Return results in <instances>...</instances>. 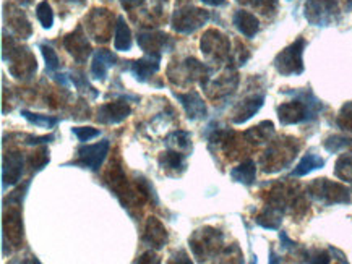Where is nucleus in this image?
<instances>
[{
  "label": "nucleus",
  "instance_id": "obj_27",
  "mask_svg": "<svg viewBox=\"0 0 352 264\" xmlns=\"http://www.w3.org/2000/svg\"><path fill=\"white\" fill-rule=\"evenodd\" d=\"M335 173L342 182H352V153L342 154L336 160Z\"/></svg>",
  "mask_w": 352,
  "mask_h": 264
},
{
  "label": "nucleus",
  "instance_id": "obj_24",
  "mask_svg": "<svg viewBox=\"0 0 352 264\" xmlns=\"http://www.w3.org/2000/svg\"><path fill=\"white\" fill-rule=\"evenodd\" d=\"M231 177L234 182L242 183V185H252V183H255V178H256L255 163L250 159L243 160L241 165H237V167L232 169Z\"/></svg>",
  "mask_w": 352,
  "mask_h": 264
},
{
  "label": "nucleus",
  "instance_id": "obj_2",
  "mask_svg": "<svg viewBox=\"0 0 352 264\" xmlns=\"http://www.w3.org/2000/svg\"><path fill=\"white\" fill-rule=\"evenodd\" d=\"M309 193L323 204H338V203H349L351 196L347 188L340 183L329 182L328 178H317L312 185L309 187Z\"/></svg>",
  "mask_w": 352,
  "mask_h": 264
},
{
  "label": "nucleus",
  "instance_id": "obj_11",
  "mask_svg": "<svg viewBox=\"0 0 352 264\" xmlns=\"http://www.w3.org/2000/svg\"><path fill=\"white\" fill-rule=\"evenodd\" d=\"M64 46L78 64L87 62L88 57L91 56V46H89L87 34L83 33V28H81V26H78L74 33L67 36L64 39Z\"/></svg>",
  "mask_w": 352,
  "mask_h": 264
},
{
  "label": "nucleus",
  "instance_id": "obj_1",
  "mask_svg": "<svg viewBox=\"0 0 352 264\" xmlns=\"http://www.w3.org/2000/svg\"><path fill=\"white\" fill-rule=\"evenodd\" d=\"M304 49L305 41L300 38L279 52L274 59V69L278 70V73L284 75V77L300 75L304 71Z\"/></svg>",
  "mask_w": 352,
  "mask_h": 264
},
{
  "label": "nucleus",
  "instance_id": "obj_21",
  "mask_svg": "<svg viewBox=\"0 0 352 264\" xmlns=\"http://www.w3.org/2000/svg\"><path fill=\"white\" fill-rule=\"evenodd\" d=\"M234 25L245 38H254L260 29V21L254 13L245 10H237L234 15Z\"/></svg>",
  "mask_w": 352,
  "mask_h": 264
},
{
  "label": "nucleus",
  "instance_id": "obj_10",
  "mask_svg": "<svg viewBox=\"0 0 352 264\" xmlns=\"http://www.w3.org/2000/svg\"><path fill=\"white\" fill-rule=\"evenodd\" d=\"M138 46L144 53H161L169 52L174 47V41L168 34L161 31H148L138 34Z\"/></svg>",
  "mask_w": 352,
  "mask_h": 264
},
{
  "label": "nucleus",
  "instance_id": "obj_35",
  "mask_svg": "<svg viewBox=\"0 0 352 264\" xmlns=\"http://www.w3.org/2000/svg\"><path fill=\"white\" fill-rule=\"evenodd\" d=\"M72 132H74L76 138L83 143H87L89 140H93V138L99 136V130L93 128V127H75V128H72Z\"/></svg>",
  "mask_w": 352,
  "mask_h": 264
},
{
  "label": "nucleus",
  "instance_id": "obj_32",
  "mask_svg": "<svg viewBox=\"0 0 352 264\" xmlns=\"http://www.w3.org/2000/svg\"><path fill=\"white\" fill-rule=\"evenodd\" d=\"M70 80H72V83H74L75 86L78 88L81 93H85V94L89 93V94H91V99H94V97H98V94H99V93L96 91V89H94V88L91 86V84L88 83V80L85 78L83 75H81V73H80V75H78V73H72Z\"/></svg>",
  "mask_w": 352,
  "mask_h": 264
},
{
  "label": "nucleus",
  "instance_id": "obj_14",
  "mask_svg": "<svg viewBox=\"0 0 352 264\" xmlns=\"http://www.w3.org/2000/svg\"><path fill=\"white\" fill-rule=\"evenodd\" d=\"M161 65V56L160 53H146L143 59L135 60L130 65V71L138 82H146L151 75H155L160 70Z\"/></svg>",
  "mask_w": 352,
  "mask_h": 264
},
{
  "label": "nucleus",
  "instance_id": "obj_26",
  "mask_svg": "<svg viewBox=\"0 0 352 264\" xmlns=\"http://www.w3.org/2000/svg\"><path fill=\"white\" fill-rule=\"evenodd\" d=\"M160 165L166 171H177V169L185 167V154L180 153V151L169 149L166 153L160 154Z\"/></svg>",
  "mask_w": 352,
  "mask_h": 264
},
{
  "label": "nucleus",
  "instance_id": "obj_25",
  "mask_svg": "<svg viewBox=\"0 0 352 264\" xmlns=\"http://www.w3.org/2000/svg\"><path fill=\"white\" fill-rule=\"evenodd\" d=\"M324 165V159L320 158L317 154H305L304 158L300 159V163L297 164V167L292 171V177H304L307 173L317 171V169H322Z\"/></svg>",
  "mask_w": 352,
  "mask_h": 264
},
{
  "label": "nucleus",
  "instance_id": "obj_23",
  "mask_svg": "<svg viewBox=\"0 0 352 264\" xmlns=\"http://www.w3.org/2000/svg\"><path fill=\"white\" fill-rule=\"evenodd\" d=\"M116 38H114V49L119 52H127L132 49L133 39H132V31H130L127 21L124 16L117 18L116 23Z\"/></svg>",
  "mask_w": 352,
  "mask_h": 264
},
{
  "label": "nucleus",
  "instance_id": "obj_18",
  "mask_svg": "<svg viewBox=\"0 0 352 264\" xmlns=\"http://www.w3.org/2000/svg\"><path fill=\"white\" fill-rule=\"evenodd\" d=\"M117 57L111 51L106 49H98L93 52V62H91V75L96 80H104L107 77V71L116 65Z\"/></svg>",
  "mask_w": 352,
  "mask_h": 264
},
{
  "label": "nucleus",
  "instance_id": "obj_22",
  "mask_svg": "<svg viewBox=\"0 0 352 264\" xmlns=\"http://www.w3.org/2000/svg\"><path fill=\"white\" fill-rule=\"evenodd\" d=\"M6 20L8 26L16 34H20L21 38H26V36L31 34V25L28 18L25 16V13H21V10H18V8H13L12 5L6 7Z\"/></svg>",
  "mask_w": 352,
  "mask_h": 264
},
{
  "label": "nucleus",
  "instance_id": "obj_31",
  "mask_svg": "<svg viewBox=\"0 0 352 264\" xmlns=\"http://www.w3.org/2000/svg\"><path fill=\"white\" fill-rule=\"evenodd\" d=\"M352 146V140L346 136H329L327 138V141H324V149L328 151V153H340V151L346 149V147Z\"/></svg>",
  "mask_w": 352,
  "mask_h": 264
},
{
  "label": "nucleus",
  "instance_id": "obj_12",
  "mask_svg": "<svg viewBox=\"0 0 352 264\" xmlns=\"http://www.w3.org/2000/svg\"><path fill=\"white\" fill-rule=\"evenodd\" d=\"M130 114H132V109H130L127 102L114 101V102H107V104L99 107L96 120L99 123L116 125V123H120L122 120L127 119Z\"/></svg>",
  "mask_w": 352,
  "mask_h": 264
},
{
  "label": "nucleus",
  "instance_id": "obj_39",
  "mask_svg": "<svg viewBox=\"0 0 352 264\" xmlns=\"http://www.w3.org/2000/svg\"><path fill=\"white\" fill-rule=\"evenodd\" d=\"M203 3H206V5H211V7H219L226 3V0H201Z\"/></svg>",
  "mask_w": 352,
  "mask_h": 264
},
{
  "label": "nucleus",
  "instance_id": "obj_19",
  "mask_svg": "<svg viewBox=\"0 0 352 264\" xmlns=\"http://www.w3.org/2000/svg\"><path fill=\"white\" fill-rule=\"evenodd\" d=\"M296 153H297V147L294 149V147H287L284 143H279V145H274L270 147L268 151H266L265 154V159H268V163H263L265 165V171L266 167H272L273 165H279V169H283V165H286L287 163H291L292 159L296 158Z\"/></svg>",
  "mask_w": 352,
  "mask_h": 264
},
{
  "label": "nucleus",
  "instance_id": "obj_9",
  "mask_svg": "<svg viewBox=\"0 0 352 264\" xmlns=\"http://www.w3.org/2000/svg\"><path fill=\"white\" fill-rule=\"evenodd\" d=\"M114 15L106 8H96L93 10L91 15L87 18V28L88 33L93 36V39H96L98 43H106L109 39L112 33V28H114Z\"/></svg>",
  "mask_w": 352,
  "mask_h": 264
},
{
  "label": "nucleus",
  "instance_id": "obj_7",
  "mask_svg": "<svg viewBox=\"0 0 352 264\" xmlns=\"http://www.w3.org/2000/svg\"><path fill=\"white\" fill-rule=\"evenodd\" d=\"M201 52L213 60H224L231 53V43L216 29H208L200 41Z\"/></svg>",
  "mask_w": 352,
  "mask_h": 264
},
{
  "label": "nucleus",
  "instance_id": "obj_6",
  "mask_svg": "<svg viewBox=\"0 0 352 264\" xmlns=\"http://www.w3.org/2000/svg\"><path fill=\"white\" fill-rule=\"evenodd\" d=\"M338 12L336 0H307L305 18L310 25L327 26L335 20Z\"/></svg>",
  "mask_w": 352,
  "mask_h": 264
},
{
  "label": "nucleus",
  "instance_id": "obj_28",
  "mask_svg": "<svg viewBox=\"0 0 352 264\" xmlns=\"http://www.w3.org/2000/svg\"><path fill=\"white\" fill-rule=\"evenodd\" d=\"M166 145L169 146V149L175 151L188 149V146H190V133L177 130V132L170 133V135L166 138Z\"/></svg>",
  "mask_w": 352,
  "mask_h": 264
},
{
  "label": "nucleus",
  "instance_id": "obj_34",
  "mask_svg": "<svg viewBox=\"0 0 352 264\" xmlns=\"http://www.w3.org/2000/svg\"><path fill=\"white\" fill-rule=\"evenodd\" d=\"M41 52H43L44 60H46L47 70L56 71L58 69V65H60V60H58L57 52L54 51L52 47H49V46H41Z\"/></svg>",
  "mask_w": 352,
  "mask_h": 264
},
{
  "label": "nucleus",
  "instance_id": "obj_15",
  "mask_svg": "<svg viewBox=\"0 0 352 264\" xmlns=\"http://www.w3.org/2000/svg\"><path fill=\"white\" fill-rule=\"evenodd\" d=\"M168 230H166V227L162 226L161 221H157L156 217L148 219L143 234L144 243L155 250H161L166 243H168Z\"/></svg>",
  "mask_w": 352,
  "mask_h": 264
},
{
  "label": "nucleus",
  "instance_id": "obj_17",
  "mask_svg": "<svg viewBox=\"0 0 352 264\" xmlns=\"http://www.w3.org/2000/svg\"><path fill=\"white\" fill-rule=\"evenodd\" d=\"M13 247H20L23 241V226L20 221V213L16 209H10L6 213V221H3V239H7Z\"/></svg>",
  "mask_w": 352,
  "mask_h": 264
},
{
  "label": "nucleus",
  "instance_id": "obj_8",
  "mask_svg": "<svg viewBox=\"0 0 352 264\" xmlns=\"http://www.w3.org/2000/svg\"><path fill=\"white\" fill-rule=\"evenodd\" d=\"M111 143L109 140L99 141L96 145H85L78 147V160L76 164L83 165V167L89 169V171L96 172L99 171L102 163H104L107 154H109Z\"/></svg>",
  "mask_w": 352,
  "mask_h": 264
},
{
  "label": "nucleus",
  "instance_id": "obj_20",
  "mask_svg": "<svg viewBox=\"0 0 352 264\" xmlns=\"http://www.w3.org/2000/svg\"><path fill=\"white\" fill-rule=\"evenodd\" d=\"M263 101L265 97L263 96H252V97H247V99H243L241 104H239L237 110L234 112V123L241 125V123H245L248 119H252L254 115L256 114L261 109V106H263Z\"/></svg>",
  "mask_w": 352,
  "mask_h": 264
},
{
  "label": "nucleus",
  "instance_id": "obj_37",
  "mask_svg": "<svg viewBox=\"0 0 352 264\" xmlns=\"http://www.w3.org/2000/svg\"><path fill=\"white\" fill-rule=\"evenodd\" d=\"M119 2H120V5L125 8V10L130 12V10H133V8L142 7L144 3V0H119Z\"/></svg>",
  "mask_w": 352,
  "mask_h": 264
},
{
  "label": "nucleus",
  "instance_id": "obj_38",
  "mask_svg": "<svg viewBox=\"0 0 352 264\" xmlns=\"http://www.w3.org/2000/svg\"><path fill=\"white\" fill-rule=\"evenodd\" d=\"M137 263H140V264H144V263H155V264H157V263H160V258H157L153 252H146L142 258L137 259Z\"/></svg>",
  "mask_w": 352,
  "mask_h": 264
},
{
  "label": "nucleus",
  "instance_id": "obj_36",
  "mask_svg": "<svg viewBox=\"0 0 352 264\" xmlns=\"http://www.w3.org/2000/svg\"><path fill=\"white\" fill-rule=\"evenodd\" d=\"M252 7L260 10L261 13H268L278 7V0H248Z\"/></svg>",
  "mask_w": 352,
  "mask_h": 264
},
{
  "label": "nucleus",
  "instance_id": "obj_5",
  "mask_svg": "<svg viewBox=\"0 0 352 264\" xmlns=\"http://www.w3.org/2000/svg\"><path fill=\"white\" fill-rule=\"evenodd\" d=\"M190 247L195 256L205 259L206 256L216 254L223 248V235L219 234V230L214 229L197 230L195 235L190 239Z\"/></svg>",
  "mask_w": 352,
  "mask_h": 264
},
{
  "label": "nucleus",
  "instance_id": "obj_4",
  "mask_svg": "<svg viewBox=\"0 0 352 264\" xmlns=\"http://www.w3.org/2000/svg\"><path fill=\"white\" fill-rule=\"evenodd\" d=\"M8 62H10V69L8 71L15 78H25L33 75L38 65H36V59L33 53L30 52V49L15 46L10 41V49H8Z\"/></svg>",
  "mask_w": 352,
  "mask_h": 264
},
{
  "label": "nucleus",
  "instance_id": "obj_16",
  "mask_svg": "<svg viewBox=\"0 0 352 264\" xmlns=\"http://www.w3.org/2000/svg\"><path fill=\"white\" fill-rule=\"evenodd\" d=\"M23 154L21 153H8L3 158V185H15L23 173Z\"/></svg>",
  "mask_w": 352,
  "mask_h": 264
},
{
  "label": "nucleus",
  "instance_id": "obj_33",
  "mask_svg": "<svg viewBox=\"0 0 352 264\" xmlns=\"http://www.w3.org/2000/svg\"><path fill=\"white\" fill-rule=\"evenodd\" d=\"M338 125H340L344 132L352 133V102H347V104L341 109L340 117H338Z\"/></svg>",
  "mask_w": 352,
  "mask_h": 264
},
{
  "label": "nucleus",
  "instance_id": "obj_40",
  "mask_svg": "<svg viewBox=\"0 0 352 264\" xmlns=\"http://www.w3.org/2000/svg\"><path fill=\"white\" fill-rule=\"evenodd\" d=\"M237 2H241V3H243V2H248V0H237Z\"/></svg>",
  "mask_w": 352,
  "mask_h": 264
},
{
  "label": "nucleus",
  "instance_id": "obj_13",
  "mask_svg": "<svg viewBox=\"0 0 352 264\" xmlns=\"http://www.w3.org/2000/svg\"><path fill=\"white\" fill-rule=\"evenodd\" d=\"M175 97H177L180 104L185 109V114L190 120H198L206 117V104L205 101L201 99V96L197 91L190 93H175Z\"/></svg>",
  "mask_w": 352,
  "mask_h": 264
},
{
  "label": "nucleus",
  "instance_id": "obj_3",
  "mask_svg": "<svg viewBox=\"0 0 352 264\" xmlns=\"http://www.w3.org/2000/svg\"><path fill=\"white\" fill-rule=\"evenodd\" d=\"M210 20V13L203 8L197 7H184L174 12L173 16V28L177 33L190 34Z\"/></svg>",
  "mask_w": 352,
  "mask_h": 264
},
{
  "label": "nucleus",
  "instance_id": "obj_29",
  "mask_svg": "<svg viewBox=\"0 0 352 264\" xmlns=\"http://www.w3.org/2000/svg\"><path fill=\"white\" fill-rule=\"evenodd\" d=\"M21 115H23V117L28 120V122H31L39 128H54L58 123L57 119L49 117V115L33 114V112H28V110H21Z\"/></svg>",
  "mask_w": 352,
  "mask_h": 264
},
{
  "label": "nucleus",
  "instance_id": "obj_30",
  "mask_svg": "<svg viewBox=\"0 0 352 264\" xmlns=\"http://www.w3.org/2000/svg\"><path fill=\"white\" fill-rule=\"evenodd\" d=\"M36 16L43 25V28H52L54 25V12L51 5L47 2H41L38 7H36Z\"/></svg>",
  "mask_w": 352,
  "mask_h": 264
}]
</instances>
